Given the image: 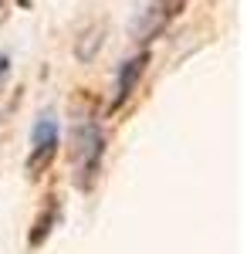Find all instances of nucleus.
<instances>
[{
  "instance_id": "7",
  "label": "nucleus",
  "mask_w": 247,
  "mask_h": 254,
  "mask_svg": "<svg viewBox=\"0 0 247 254\" xmlns=\"http://www.w3.org/2000/svg\"><path fill=\"white\" fill-rule=\"evenodd\" d=\"M7 71H10V58H7V55L0 51V85L7 81Z\"/></svg>"
},
{
  "instance_id": "5",
  "label": "nucleus",
  "mask_w": 247,
  "mask_h": 254,
  "mask_svg": "<svg viewBox=\"0 0 247 254\" xmlns=\"http://www.w3.org/2000/svg\"><path fill=\"white\" fill-rule=\"evenodd\" d=\"M58 217H61V200H58V196H48L44 210L34 217V224H31V231H27V244H31V248H41L48 237L55 234Z\"/></svg>"
},
{
  "instance_id": "4",
  "label": "nucleus",
  "mask_w": 247,
  "mask_h": 254,
  "mask_svg": "<svg viewBox=\"0 0 247 254\" xmlns=\"http://www.w3.org/2000/svg\"><path fill=\"white\" fill-rule=\"evenodd\" d=\"M146 64H149V51H139V55L122 61V68H119V75H115V95H112V102H109V112H119V109L132 98V92L139 88V81L146 75Z\"/></svg>"
},
{
  "instance_id": "6",
  "label": "nucleus",
  "mask_w": 247,
  "mask_h": 254,
  "mask_svg": "<svg viewBox=\"0 0 247 254\" xmlns=\"http://www.w3.org/2000/svg\"><path fill=\"white\" fill-rule=\"evenodd\" d=\"M102 44H105V20H95V24H88L75 41V58L81 64H88V61L95 58L98 51H102Z\"/></svg>"
},
{
  "instance_id": "9",
  "label": "nucleus",
  "mask_w": 247,
  "mask_h": 254,
  "mask_svg": "<svg viewBox=\"0 0 247 254\" xmlns=\"http://www.w3.org/2000/svg\"><path fill=\"white\" fill-rule=\"evenodd\" d=\"M17 7H31V0H17Z\"/></svg>"
},
{
  "instance_id": "3",
  "label": "nucleus",
  "mask_w": 247,
  "mask_h": 254,
  "mask_svg": "<svg viewBox=\"0 0 247 254\" xmlns=\"http://www.w3.org/2000/svg\"><path fill=\"white\" fill-rule=\"evenodd\" d=\"M183 7H186V0H149V3L135 14L132 27H129L132 41H142V44H146V41L159 38L173 20L180 17Z\"/></svg>"
},
{
  "instance_id": "2",
  "label": "nucleus",
  "mask_w": 247,
  "mask_h": 254,
  "mask_svg": "<svg viewBox=\"0 0 247 254\" xmlns=\"http://www.w3.org/2000/svg\"><path fill=\"white\" fill-rule=\"evenodd\" d=\"M58 142H61L58 119L51 112H41L34 129H31V153H27V163H24V173L31 180H41L51 170V163L58 159Z\"/></svg>"
},
{
  "instance_id": "8",
  "label": "nucleus",
  "mask_w": 247,
  "mask_h": 254,
  "mask_svg": "<svg viewBox=\"0 0 247 254\" xmlns=\"http://www.w3.org/2000/svg\"><path fill=\"white\" fill-rule=\"evenodd\" d=\"M0 20H7V0H0Z\"/></svg>"
},
{
  "instance_id": "1",
  "label": "nucleus",
  "mask_w": 247,
  "mask_h": 254,
  "mask_svg": "<svg viewBox=\"0 0 247 254\" xmlns=\"http://www.w3.org/2000/svg\"><path fill=\"white\" fill-rule=\"evenodd\" d=\"M105 163V132L95 119H78L71 132V166H75V187L81 193L95 190Z\"/></svg>"
}]
</instances>
